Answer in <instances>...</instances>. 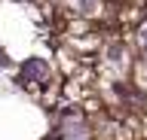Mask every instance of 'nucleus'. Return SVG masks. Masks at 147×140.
I'll list each match as a JSON object with an SVG mask.
<instances>
[{
    "instance_id": "1",
    "label": "nucleus",
    "mask_w": 147,
    "mask_h": 140,
    "mask_svg": "<svg viewBox=\"0 0 147 140\" xmlns=\"http://www.w3.org/2000/svg\"><path fill=\"white\" fill-rule=\"evenodd\" d=\"M25 73H31V76H43V73H46V67L40 64V61H31V64L25 67Z\"/></svg>"
}]
</instances>
